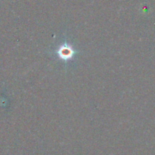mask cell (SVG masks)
Here are the masks:
<instances>
[{"label": "cell", "mask_w": 155, "mask_h": 155, "mask_svg": "<svg viewBox=\"0 0 155 155\" xmlns=\"http://www.w3.org/2000/svg\"><path fill=\"white\" fill-rule=\"evenodd\" d=\"M58 54L61 58L69 59L74 54V50L71 46L68 45L67 44L60 47L58 50Z\"/></svg>", "instance_id": "1"}]
</instances>
